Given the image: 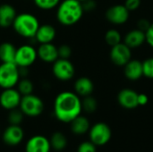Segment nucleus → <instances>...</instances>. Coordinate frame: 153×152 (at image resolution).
I'll return each mask as SVG.
<instances>
[{
	"mask_svg": "<svg viewBox=\"0 0 153 152\" xmlns=\"http://www.w3.org/2000/svg\"><path fill=\"white\" fill-rule=\"evenodd\" d=\"M82 110V100L74 91H62L55 99L54 115L60 122L71 123L81 115Z\"/></svg>",
	"mask_w": 153,
	"mask_h": 152,
	"instance_id": "1",
	"label": "nucleus"
},
{
	"mask_svg": "<svg viewBox=\"0 0 153 152\" xmlns=\"http://www.w3.org/2000/svg\"><path fill=\"white\" fill-rule=\"evenodd\" d=\"M84 13L82 2L78 0H62L56 7V20L63 26H73L82 17Z\"/></svg>",
	"mask_w": 153,
	"mask_h": 152,
	"instance_id": "2",
	"label": "nucleus"
},
{
	"mask_svg": "<svg viewBox=\"0 0 153 152\" xmlns=\"http://www.w3.org/2000/svg\"><path fill=\"white\" fill-rule=\"evenodd\" d=\"M39 25V22L34 14L21 13H17L12 27L19 36L24 39H34Z\"/></svg>",
	"mask_w": 153,
	"mask_h": 152,
	"instance_id": "3",
	"label": "nucleus"
},
{
	"mask_svg": "<svg viewBox=\"0 0 153 152\" xmlns=\"http://www.w3.org/2000/svg\"><path fill=\"white\" fill-rule=\"evenodd\" d=\"M21 79L19 66L15 63L0 64V88H14Z\"/></svg>",
	"mask_w": 153,
	"mask_h": 152,
	"instance_id": "4",
	"label": "nucleus"
},
{
	"mask_svg": "<svg viewBox=\"0 0 153 152\" xmlns=\"http://www.w3.org/2000/svg\"><path fill=\"white\" fill-rule=\"evenodd\" d=\"M44 108L45 106L43 100L33 93L22 96L19 106V108L24 116L29 117H36L40 116L44 111Z\"/></svg>",
	"mask_w": 153,
	"mask_h": 152,
	"instance_id": "5",
	"label": "nucleus"
},
{
	"mask_svg": "<svg viewBox=\"0 0 153 152\" xmlns=\"http://www.w3.org/2000/svg\"><path fill=\"white\" fill-rule=\"evenodd\" d=\"M38 59L37 48L32 45L24 44L16 48L14 63L19 67H30Z\"/></svg>",
	"mask_w": 153,
	"mask_h": 152,
	"instance_id": "6",
	"label": "nucleus"
},
{
	"mask_svg": "<svg viewBox=\"0 0 153 152\" xmlns=\"http://www.w3.org/2000/svg\"><path fill=\"white\" fill-rule=\"evenodd\" d=\"M52 73L58 81L68 82L74 78L75 74V68L69 59L58 58L53 63Z\"/></svg>",
	"mask_w": 153,
	"mask_h": 152,
	"instance_id": "7",
	"label": "nucleus"
},
{
	"mask_svg": "<svg viewBox=\"0 0 153 152\" xmlns=\"http://www.w3.org/2000/svg\"><path fill=\"white\" fill-rule=\"evenodd\" d=\"M90 140L96 146H102L107 144L111 138L112 132L110 127L102 122L95 124L89 131Z\"/></svg>",
	"mask_w": 153,
	"mask_h": 152,
	"instance_id": "8",
	"label": "nucleus"
},
{
	"mask_svg": "<svg viewBox=\"0 0 153 152\" xmlns=\"http://www.w3.org/2000/svg\"><path fill=\"white\" fill-rule=\"evenodd\" d=\"M109 56L115 65L124 67L132 59V49L122 41L111 47Z\"/></svg>",
	"mask_w": 153,
	"mask_h": 152,
	"instance_id": "9",
	"label": "nucleus"
},
{
	"mask_svg": "<svg viewBox=\"0 0 153 152\" xmlns=\"http://www.w3.org/2000/svg\"><path fill=\"white\" fill-rule=\"evenodd\" d=\"M130 11L125 6V4H114L106 11V19L108 22L114 25L125 24L130 16Z\"/></svg>",
	"mask_w": 153,
	"mask_h": 152,
	"instance_id": "10",
	"label": "nucleus"
},
{
	"mask_svg": "<svg viewBox=\"0 0 153 152\" xmlns=\"http://www.w3.org/2000/svg\"><path fill=\"white\" fill-rule=\"evenodd\" d=\"M22 95L17 89H4L0 93V106L5 110H13L18 108L22 100Z\"/></svg>",
	"mask_w": 153,
	"mask_h": 152,
	"instance_id": "11",
	"label": "nucleus"
},
{
	"mask_svg": "<svg viewBox=\"0 0 153 152\" xmlns=\"http://www.w3.org/2000/svg\"><path fill=\"white\" fill-rule=\"evenodd\" d=\"M24 133L20 125H10L5 128L2 134L4 142L9 146H16L23 140Z\"/></svg>",
	"mask_w": 153,
	"mask_h": 152,
	"instance_id": "12",
	"label": "nucleus"
},
{
	"mask_svg": "<svg viewBox=\"0 0 153 152\" xmlns=\"http://www.w3.org/2000/svg\"><path fill=\"white\" fill-rule=\"evenodd\" d=\"M38 52V58H39L44 63L53 64L56 61L58 56V47L51 43H44L39 44V47L37 48Z\"/></svg>",
	"mask_w": 153,
	"mask_h": 152,
	"instance_id": "13",
	"label": "nucleus"
},
{
	"mask_svg": "<svg viewBox=\"0 0 153 152\" xmlns=\"http://www.w3.org/2000/svg\"><path fill=\"white\" fill-rule=\"evenodd\" d=\"M138 93L132 89H123L117 94L119 105L126 109H134L138 107Z\"/></svg>",
	"mask_w": 153,
	"mask_h": 152,
	"instance_id": "14",
	"label": "nucleus"
},
{
	"mask_svg": "<svg viewBox=\"0 0 153 152\" xmlns=\"http://www.w3.org/2000/svg\"><path fill=\"white\" fill-rule=\"evenodd\" d=\"M51 150L49 140L42 135H35L29 139L25 152H49Z\"/></svg>",
	"mask_w": 153,
	"mask_h": 152,
	"instance_id": "15",
	"label": "nucleus"
},
{
	"mask_svg": "<svg viewBox=\"0 0 153 152\" xmlns=\"http://www.w3.org/2000/svg\"><path fill=\"white\" fill-rule=\"evenodd\" d=\"M124 74L129 81L135 82L140 80L143 76V62L136 59H131L124 66Z\"/></svg>",
	"mask_w": 153,
	"mask_h": 152,
	"instance_id": "16",
	"label": "nucleus"
},
{
	"mask_svg": "<svg viewBox=\"0 0 153 152\" xmlns=\"http://www.w3.org/2000/svg\"><path fill=\"white\" fill-rule=\"evenodd\" d=\"M56 28L51 24L45 23L39 25L34 39L38 43L44 44V43H51L56 39Z\"/></svg>",
	"mask_w": 153,
	"mask_h": 152,
	"instance_id": "17",
	"label": "nucleus"
},
{
	"mask_svg": "<svg viewBox=\"0 0 153 152\" xmlns=\"http://www.w3.org/2000/svg\"><path fill=\"white\" fill-rule=\"evenodd\" d=\"M126 45H127L131 49L137 48L141 46H143L146 42V35L145 32L139 30L138 28L131 30L128 31L123 41Z\"/></svg>",
	"mask_w": 153,
	"mask_h": 152,
	"instance_id": "18",
	"label": "nucleus"
},
{
	"mask_svg": "<svg viewBox=\"0 0 153 152\" xmlns=\"http://www.w3.org/2000/svg\"><path fill=\"white\" fill-rule=\"evenodd\" d=\"M16 15L17 12L13 5L5 3L0 4V27L9 28L12 26Z\"/></svg>",
	"mask_w": 153,
	"mask_h": 152,
	"instance_id": "19",
	"label": "nucleus"
},
{
	"mask_svg": "<svg viewBox=\"0 0 153 152\" xmlns=\"http://www.w3.org/2000/svg\"><path fill=\"white\" fill-rule=\"evenodd\" d=\"M74 92L79 97H87L92 94L94 90V84L93 82L86 76H82L78 78L74 84Z\"/></svg>",
	"mask_w": 153,
	"mask_h": 152,
	"instance_id": "20",
	"label": "nucleus"
},
{
	"mask_svg": "<svg viewBox=\"0 0 153 152\" xmlns=\"http://www.w3.org/2000/svg\"><path fill=\"white\" fill-rule=\"evenodd\" d=\"M15 46L9 41H4L0 44V61L1 63H14L16 53Z\"/></svg>",
	"mask_w": 153,
	"mask_h": 152,
	"instance_id": "21",
	"label": "nucleus"
},
{
	"mask_svg": "<svg viewBox=\"0 0 153 152\" xmlns=\"http://www.w3.org/2000/svg\"><path fill=\"white\" fill-rule=\"evenodd\" d=\"M71 130L76 135H82L90 131L91 125L87 117L83 116H78L71 123Z\"/></svg>",
	"mask_w": 153,
	"mask_h": 152,
	"instance_id": "22",
	"label": "nucleus"
},
{
	"mask_svg": "<svg viewBox=\"0 0 153 152\" xmlns=\"http://www.w3.org/2000/svg\"><path fill=\"white\" fill-rule=\"evenodd\" d=\"M49 142H50L51 149L56 151H61L65 149L67 145V139L65 135L61 132H56L52 134Z\"/></svg>",
	"mask_w": 153,
	"mask_h": 152,
	"instance_id": "23",
	"label": "nucleus"
},
{
	"mask_svg": "<svg viewBox=\"0 0 153 152\" xmlns=\"http://www.w3.org/2000/svg\"><path fill=\"white\" fill-rule=\"evenodd\" d=\"M16 89L21 93L22 96H26L29 94H32L34 90V84L33 82L28 78H21L16 85Z\"/></svg>",
	"mask_w": 153,
	"mask_h": 152,
	"instance_id": "24",
	"label": "nucleus"
},
{
	"mask_svg": "<svg viewBox=\"0 0 153 152\" xmlns=\"http://www.w3.org/2000/svg\"><path fill=\"white\" fill-rule=\"evenodd\" d=\"M105 41L109 47H114L122 42V35L116 29L108 30L105 34Z\"/></svg>",
	"mask_w": 153,
	"mask_h": 152,
	"instance_id": "25",
	"label": "nucleus"
},
{
	"mask_svg": "<svg viewBox=\"0 0 153 152\" xmlns=\"http://www.w3.org/2000/svg\"><path fill=\"white\" fill-rule=\"evenodd\" d=\"M62 0H33L34 4L42 11H50L58 6Z\"/></svg>",
	"mask_w": 153,
	"mask_h": 152,
	"instance_id": "26",
	"label": "nucleus"
},
{
	"mask_svg": "<svg viewBox=\"0 0 153 152\" xmlns=\"http://www.w3.org/2000/svg\"><path fill=\"white\" fill-rule=\"evenodd\" d=\"M82 110H84L87 113H93L96 111L98 108L97 100L91 95L84 97L83 99L82 100Z\"/></svg>",
	"mask_w": 153,
	"mask_h": 152,
	"instance_id": "27",
	"label": "nucleus"
},
{
	"mask_svg": "<svg viewBox=\"0 0 153 152\" xmlns=\"http://www.w3.org/2000/svg\"><path fill=\"white\" fill-rule=\"evenodd\" d=\"M24 114L22 112V110L18 108H14L13 110L9 111L8 114V122L10 125H20L22 122L23 121Z\"/></svg>",
	"mask_w": 153,
	"mask_h": 152,
	"instance_id": "28",
	"label": "nucleus"
},
{
	"mask_svg": "<svg viewBox=\"0 0 153 152\" xmlns=\"http://www.w3.org/2000/svg\"><path fill=\"white\" fill-rule=\"evenodd\" d=\"M143 76L153 79V57H149L143 62Z\"/></svg>",
	"mask_w": 153,
	"mask_h": 152,
	"instance_id": "29",
	"label": "nucleus"
},
{
	"mask_svg": "<svg viewBox=\"0 0 153 152\" xmlns=\"http://www.w3.org/2000/svg\"><path fill=\"white\" fill-rule=\"evenodd\" d=\"M72 56V48L67 44H63L58 47V56L59 58L69 59Z\"/></svg>",
	"mask_w": 153,
	"mask_h": 152,
	"instance_id": "30",
	"label": "nucleus"
},
{
	"mask_svg": "<svg viewBox=\"0 0 153 152\" xmlns=\"http://www.w3.org/2000/svg\"><path fill=\"white\" fill-rule=\"evenodd\" d=\"M96 145L91 142H84L78 147L77 152H97Z\"/></svg>",
	"mask_w": 153,
	"mask_h": 152,
	"instance_id": "31",
	"label": "nucleus"
},
{
	"mask_svg": "<svg viewBox=\"0 0 153 152\" xmlns=\"http://www.w3.org/2000/svg\"><path fill=\"white\" fill-rule=\"evenodd\" d=\"M141 3H142L141 0H126L124 4L130 12H134L139 9Z\"/></svg>",
	"mask_w": 153,
	"mask_h": 152,
	"instance_id": "32",
	"label": "nucleus"
},
{
	"mask_svg": "<svg viewBox=\"0 0 153 152\" xmlns=\"http://www.w3.org/2000/svg\"><path fill=\"white\" fill-rule=\"evenodd\" d=\"M145 35H146V43L150 47H153V22L151 24L150 28L146 30Z\"/></svg>",
	"mask_w": 153,
	"mask_h": 152,
	"instance_id": "33",
	"label": "nucleus"
},
{
	"mask_svg": "<svg viewBox=\"0 0 153 152\" xmlns=\"http://www.w3.org/2000/svg\"><path fill=\"white\" fill-rule=\"evenodd\" d=\"M151 24H152V23H151L148 20H146V19H141V20L138 21L137 28H138L139 30H141L146 32V30L150 28Z\"/></svg>",
	"mask_w": 153,
	"mask_h": 152,
	"instance_id": "34",
	"label": "nucleus"
},
{
	"mask_svg": "<svg viewBox=\"0 0 153 152\" xmlns=\"http://www.w3.org/2000/svg\"><path fill=\"white\" fill-rule=\"evenodd\" d=\"M82 7L84 12H88V11H92L96 8V3L94 0H86L84 2L82 3Z\"/></svg>",
	"mask_w": 153,
	"mask_h": 152,
	"instance_id": "35",
	"label": "nucleus"
},
{
	"mask_svg": "<svg viewBox=\"0 0 153 152\" xmlns=\"http://www.w3.org/2000/svg\"><path fill=\"white\" fill-rule=\"evenodd\" d=\"M138 106H145L149 102V97L145 93H138Z\"/></svg>",
	"mask_w": 153,
	"mask_h": 152,
	"instance_id": "36",
	"label": "nucleus"
},
{
	"mask_svg": "<svg viewBox=\"0 0 153 152\" xmlns=\"http://www.w3.org/2000/svg\"><path fill=\"white\" fill-rule=\"evenodd\" d=\"M19 72L21 78H25L28 77L29 75V68L28 67H19Z\"/></svg>",
	"mask_w": 153,
	"mask_h": 152,
	"instance_id": "37",
	"label": "nucleus"
},
{
	"mask_svg": "<svg viewBox=\"0 0 153 152\" xmlns=\"http://www.w3.org/2000/svg\"><path fill=\"white\" fill-rule=\"evenodd\" d=\"M78 1H80V2H82H82H84V1H86V0H78Z\"/></svg>",
	"mask_w": 153,
	"mask_h": 152,
	"instance_id": "38",
	"label": "nucleus"
}]
</instances>
